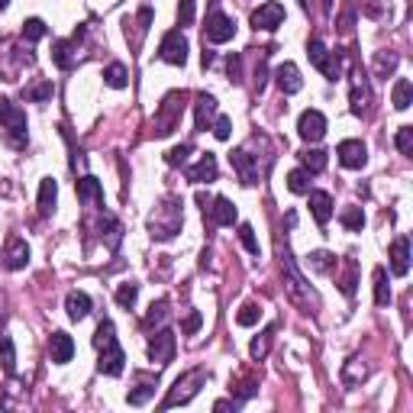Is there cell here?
<instances>
[{
	"label": "cell",
	"instance_id": "obj_62",
	"mask_svg": "<svg viewBox=\"0 0 413 413\" xmlns=\"http://www.w3.org/2000/svg\"><path fill=\"white\" fill-rule=\"evenodd\" d=\"M200 65H204V68L213 65V52H210V49H204V55H200Z\"/></svg>",
	"mask_w": 413,
	"mask_h": 413
},
{
	"label": "cell",
	"instance_id": "obj_26",
	"mask_svg": "<svg viewBox=\"0 0 413 413\" xmlns=\"http://www.w3.org/2000/svg\"><path fill=\"white\" fill-rule=\"evenodd\" d=\"M155 385H159V375H139V378H136V387L126 394V401H130L132 407L149 404L152 394H155Z\"/></svg>",
	"mask_w": 413,
	"mask_h": 413
},
{
	"label": "cell",
	"instance_id": "obj_7",
	"mask_svg": "<svg viewBox=\"0 0 413 413\" xmlns=\"http://www.w3.org/2000/svg\"><path fill=\"white\" fill-rule=\"evenodd\" d=\"M184 100H188L184 91H171V94H165V100H161L159 110H155V136H171V132L178 130L181 113H184Z\"/></svg>",
	"mask_w": 413,
	"mask_h": 413
},
{
	"label": "cell",
	"instance_id": "obj_18",
	"mask_svg": "<svg viewBox=\"0 0 413 413\" xmlns=\"http://www.w3.org/2000/svg\"><path fill=\"white\" fill-rule=\"evenodd\" d=\"M204 220H206L210 226H233V223H236V206H233V200L213 197V200H210V206L204 210Z\"/></svg>",
	"mask_w": 413,
	"mask_h": 413
},
{
	"label": "cell",
	"instance_id": "obj_54",
	"mask_svg": "<svg viewBox=\"0 0 413 413\" xmlns=\"http://www.w3.org/2000/svg\"><path fill=\"white\" fill-rule=\"evenodd\" d=\"M200 323H204V317H200L197 310H191L188 317H184V323H181V333H184V336H194L200 329Z\"/></svg>",
	"mask_w": 413,
	"mask_h": 413
},
{
	"label": "cell",
	"instance_id": "obj_16",
	"mask_svg": "<svg viewBox=\"0 0 413 413\" xmlns=\"http://www.w3.org/2000/svg\"><path fill=\"white\" fill-rule=\"evenodd\" d=\"M281 23H284V7H281V3H274V0L262 3V7L252 13V26L262 29V33H274Z\"/></svg>",
	"mask_w": 413,
	"mask_h": 413
},
{
	"label": "cell",
	"instance_id": "obj_1",
	"mask_svg": "<svg viewBox=\"0 0 413 413\" xmlns=\"http://www.w3.org/2000/svg\"><path fill=\"white\" fill-rule=\"evenodd\" d=\"M265 139H268V136H252L245 146L233 149V155H229L236 175H239V181H243L245 188L258 184V181H262L265 175L272 171V165H274V149H272V146H268V149H262Z\"/></svg>",
	"mask_w": 413,
	"mask_h": 413
},
{
	"label": "cell",
	"instance_id": "obj_39",
	"mask_svg": "<svg viewBox=\"0 0 413 413\" xmlns=\"http://www.w3.org/2000/svg\"><path fill=\"white\" fill-rule=\"evenodd\" d=\"M0 362H3V371L13 375L17 371V349H13V339L7 333H0Z\"/></svg>",
	"mask_w": 413,
	"mask_h": 413
},
{
	"label": "cell",
	"instance_id": "obj_19",
	"mask_svg": "<svg viewBox=\"0 0 413 413\" xmlns=\"http://www.w3.org/2000/svg\"><path fill=\"white\" fill-rule=\"evenodd\" d=\"M274 85L281 87V94H297L304 87V78H301V68L294 62H281L274 68Z\"/></svg>",
	"mask_w": 413,
	"mask_h": 413
},
{
	"label": "cell",
	"instance_id": "obj_23",
	"mask_svg": "<svg viewBox=\"0 0 413 413\" xmlns=\"http://www.w3.org/2000/svg\"><path fill=\"white\" fill-rule=\"evenodd\" d=\"M391 272L397 278H404L410 272V239L407 236H397L394 243H391Z\"/></svg>",
	"mask_w": 413,
	"mask_h": 413
},
{
	"label": "cell",
	"instance_id": "obj_46",
	"mask_svg": "<svg viewBox=\"0 0 413 413\" xmlns=\"http://www.w3.org/2000/svg\"><path fill=\"white\" fill-rule=\"evenodd\" d=\"M46 33H49V29H46V23H42L39 17H33V19L23 23V39H26V42H39Z\"/></svg>",
	"mask_w": 413,
	"mask_h": 413
},
{
	"label": "cell",
	"instance_id": "obj_17",
	"mask_svg": "<svg viewBox=\"0 0 413 413\" xmlns=\"http://www.w3.org/2000/svg\"><path fill=\"white\" fill-rule=\"evenodd\" d=\"M75 191H78V200L85 206L103 210V184L94 178V175H81V178L75 181Z\"/></svg>",
	"mask_w": 413,
	"mask_h": 413
},
{
	"label": "cell",
	"instance_id": "obj_40",
	"mask_svg": "<svg viewBox=\"0 0 413 413\" xmlns=\"http://www.w3.org/2000/svg\"><path fill=\"white\" fill-rule=\"evenodd\" d=\"M310 178H313V175H310L307 168L288 171V191H291V194H307V191H310Z\"/></svg>",
	"mask_w": 413,
	"mask_h": 413
},
{
	"label": "cell",
	"instance_id": "obj_55",
	"mask_svg": "<svg viewBox=\"0 0 413 413\" xmlns=\"http://www.w3.org/2000/svg\"><path fill=\"white\" fill-rule=\"evenodd\" d=\"M226 71H229V81H233V85H239V81H243V58L229 55V58H226Z\"/></svg>",
	"mask_w": 413,
	"mask_h": 413
},
{
	"label": "cell",
	"instance_id": "obj_33",
	"mask_svg": "<svg viewBox=\"0 0 413 413\" xmlns=\"http://www.w3.org/2000/svg\"><path fill=\"white\" fill-rule=\"evenodd\" d=\"M391 103H394L397 110H407L413 103V85L407 78H397L394 81V91H391Z\"/></svg>",
	"mask_w": 413,
	"mask_h": 413
},
{
	"label": "cell",
	"instance_id": "obj_59",
	"mask_svg": "<svg viewBox=\"0 0 413 413\" xmlns=\"http://www.w3.org/2000/svg\"><path fill=\"white\" fill-rule=\"evenodd\" d=\"M385 7H387V0H365V3H362V10H365L368 17H381V13H385Z\"/></svg>",
	"mask_w": 413,
	"mask_h": 413
},
{
	"label": "cell",
	"instance_id": "obj_52",
	"mask_svg": "<svg viewBox=\"0 0 413 413\" xmlns=\"http://www.w3.org/2000/svg\"><path fill=\"white\" fill-rule=\"evenodd\" d=\"M236 394H239V397H236V401H239V404H245L249 397H255V394H258V381H255V378H245L243 385L236 387Z\"/></svg>",
	"mask_w": 413,
	"mask_h": 413
},
{
	"label": "cell",
	"instance_id": "obj_27",
	"mask_svg": "<svg viewBox=\"0 0 413 413\" xmlns=\"http://www.w3.org/2000/svg\"><path fill=\"white\" fill-rule=\"evenodd\" d=\"M397 65H401V55H397V52H391V49H381V52H375L371 71H375V78L387 81V78H391V75L397 71Z\"/></svg>",
	"mask_w": 413,
	"mask_h": 413
},
{
	"label": "cell",
	"instance_id": "obj_22",
	"mask_svg": "<svg viewBox=\"0 0 413 413\" xmlns=\"http://www.w3.org/2000/svg\"><path fill=\"white\" fill-rule=\"evenodd\" d=\"M71 355H75V339L68 336V333H52L49 336V358L55 362V365H65V362H71Z\"/></svg>",
	"mask_w": 413,
	"mask_h": 413
},
{
	"label": "cell",
	"instance_id": "obj_20",
	"mask_svg": "<svg viewBox=\"0 0 413 413\" xmlns=\"http://www.w3.org/2000/svg\"><path fill=\"white\" fill-rule=\"evenodd\" d=\"M26 265H29L26 239L13 236V239L7 243V249H3V268H7V272H19V268H26Z\"/></svg>",
	"mask_w": 413,
	"mask_h": 413
},
{
	"label": "cell",
	"instance_id": "obj_58",
	"mask_svg": "<svg viewBox=\"0 0 413 413\" xmlns=\"http://www.w3.org/2000/svg\"><path fill=\"white\" fill-rule=\"evenodd\" d=\"M265 58H268V52H262L258 65H255V91H262L265 81H268V68H265Z\"/></svg>",
	"mask_w": 413,
	"mask_h": 413
},
{
	"label": "cell",
	"instance_id": "obj_53",
	"mask_svg": "<svg viewBox=\"0 0 413 413\" xmlns=\"http://www.w3.org/2000/svg\"><path fill=\"white\" fill-rule=\"evenodd\" d=\"M346 265H349V272H346V278L339 281V288H342V294H346V297H352V294H355V262L349 258Z\"/></svg>",
	"mask_w": 413,
	"mask_h": 413
},
{
	"label": "cell",
	"instance_id": "obj_32",
	"mask_svg": "<svg viewBox=\"0 0 413 413\" xmlns=\"http://www.w3.org/2000/svg\"><path fill=\"white\" fill-rule=\"evenodd\" d=\"M365 378H368V365H362V358H349L346 368H342V385L355 387V385H362Z\"/></svg>",
	"mask_w": 413,
	"mask_h": 413
},
{
	"label": "cell",
	"instance_id": "obj_28",
	"mask_svg": "<svg viewBox=\"0 0 413 413\" xmlns=\"http://www.w3.org/2000/svg\"><path fill=\"white\" fill-rule=\"evenodd\" d=\"M194 110H197V130H210L216 120V97L213 94H197V103H194Z\"/></svg>",
	"mask_w": 413,
	"mask_h": 413
},
{
	"label": "cell",
	"instance_id": "obj_24",
	"mask_svg": "<svg viewBox=\"0 0 413 413\" xmlns=\"http://www.w3.org/2000/svg\"><path fill=\"white\" fill-rule=\"evenodd\" d=\"M216 175H220V165H216L213 152L200 155L197 165H194V168H188V181H194V184H210V181H216Z\"/></svg>",
	"mask_w": 413,
	"mask_h": 413
},
{
	"label": "cell",
	"instance_id": "obj_30",
	"mask_svg": "<svg viewBox=\"0 0 413 413\" xmlns=\"http://www.w3.org/2000/svg\"><path fill=\"white\" fill-rule=\"evenodd\" d=\"M171 317V304L168 301H152V307H149V313L142 317V326L146 329H155V326H165V319Z\"/></svg>",
	"mask_w": 413,
	"mask_h": 413
},
{
	"label": "cell",
	"instance_id": "obj_6",
	"mask_svg": "<svg viewBox=\"0 0 413 413\" xmlns=\"http://www.w3.org/2000/svg\"><path fill=\"white\" fill-rule=\"evenodd\" d=\"M0 130L7 132V142L13 149H26V142H29L26 113L19 110L13 100H0Z\"/></svg>",
	"mask_w": 413,
	"mask_h": 413
},
{
	"label": "cell",
	"instance_id": "obj_43",
	"mask_svg": "<svg viewBox=\"0 0 413 413\" xmlns=\"http://www.w3.org/2000/svg\"><path fill=\"white\" fill-rule=\"evenodd\" d=\"M258 319H262V307H258L255 301L243 304V307H239V313H236V323H239V326H255Z\"/></svg>",
	"mask_w": 413,
	"mask_h": 413
},
{
	"label": "cell",
	"instance_id": "obj_44",
	"mask_svg": "<svg viewBox=\"0 0 413 413\" xmlns=\"http://www.w3.org/2000/svg\"><path fill=\"white\" fill-rule=\"evenodd\" d=\"M191 152H194V146H191V142H181V146H175V149L165 155V161H168L171 168H178V165H188Z\"/></svg>",
	"mask_w": 413,
	"mask_h": 413
},
{
	"label": "cell",
	"instance_id": "obj_4",
	"mask_svg": "<svg viewBox=\"0 0 413 413\" xmlns=\"http://www.w3.org/2000/svg\"><path fill=\"white\" fill-rule=\"evenodd\" d=\"M94 349L100 352L97 371L107 378H120L123 368H126V352H123V346L116 342V329H113L110 319H100V326H97V333H94Z\"/></svg>",
	"mask_w": 413,
	"mask_h": 413
},
{
	"label": "cell",
	"instance_id": "obj_49",
	"mask_svg": "<svg viewBox=\"0 0 413 413\" xmlns=\"http://www.w3.org/2000/svg\"><path fill=\"white\" fill-rule=\"evenodd\" d=\"M149 23H152V10L142 7L139 10V19H136V39H132V46H139L142 39H146V33H149Z\"/></svg>",
	"mask_w": 413,
	"mask_h": 413
},
{
	"label": "cell",
	"instance_id": "obj_15",
	"mask_svg": "<svg viewBox=\"0 0 413 413\" xmlns=\"http://www.w3.org/2000/svg\"><path fill=\"white\" fill-rule=\"evenodd\" d=\"M297 132H301L304 142H319L326 136V116L319 110H304L301 120H297Z\"/></svg>",
	"mask_w": 413,
	"mask_h": 413
},
{
	"label": "cell",
	"instance_id": "obj_50",
	"mask_svg": "<svg viewBox=\"0 0 413 413\" xmlns=\"http://www.w3.org/2000/svg\"><path fill=\"white\" fill-rule=\"evenodd\" d=\"M52 94H55V85H52V81H42V85H36V87H29V91H26V97H29V100H36V103L49 100Z\"/></svg>",
	"mask_w": 413,
	"mask_h": 413
},
{
	"label": "cell",
	"instance_id": "obj_48",
	"mask_svg": "<svg viewBox=\"0 0 413 413\" xmlns=\"http://www.w3.org/2000/svg\"><path fill=\"white\" fill-rule=\"evenodd\" d=\"M394 146L401 149V155H413V126H401L397 130Z\"/></svg>",
	"mask_w": 413,
	"mask_h": 413
},
{
	"label": "cell",
	"instance_id": "obj_8",
	"mask_svg": "<svg viewBox=\"0 0 413 413\" xmlns=\"http://www.w3.org/2000/svg\"><path fill=\"white\" fill-rule=\"evenodd\" d=\"M307 55H310V62H313V68H319V71H323L329 81H339V75H342V65H339L336 52H329L326 42H323L319 36H313L307 42Z\"/></svg>",
	"mask_w": 413,
	"mask_h": 413
},
{
	"label": "cell",
	"instance_id": "obj_41",
	"mask_svg": "<svg viewBox=\"0 0 413 413\" xmlns=\"http://www.w3.org/2000/svg\"><path fill=\"white\" fill-rule=\"evenodd\" d=\"M136 297H139V284H136V281H126V284L116 288V304H120L123 310L136 307Z\"/></svg>",
	"mask_w": 413,
	"mask_h": 413
},
{
	"label": "cell",
	"instance_id": "obj_60",
	"mask_svg": "<svg viewBox=\"0 0 413 413\" xmlns=\"http://www.w3.org/2000/svg\"><path fill=\"white\" fill-rule=\"evenodd\" d=\"M229 407H233V410H239L243 404H239V401H216L213 410H229Z\"/></svg>",
	"mask_w": 413,
	"mask_h": 413
},
{
	"label": "cell",
	"instance_id": "obj_42",
	"mask_svg": "<svg viewBox=\"0 0 413 413\" xmlns=\"http://www.w3.org/2000/svg\"><path fill=\"white\" fill-rule=\"evenodd\" d=\"M339 33L342 36H352V29H355V0H346L342 3V13H339Z\"/></svg>",
	"mask_w": 413,
	"mask_h": 413
},
{
	"label": "cell",
	"instance_id": "obj_21",
	"mask_svg": "<svg viewBox=\"0 0 413 413\" xmlns=\"http://www.w3.org/2000/svg\"><path fill=\"white\" fill-rule=\"evenodd\" d=\"M97 229H100V239H103V245L110 249V252H116L120 249V243H123V226H120V220L113 213H107V210H100V220H97Z\"/></svg>",
	"mask_w": 413,
	"mask_h": 413
},
{
	"label": "cell",
	"instance_id": "obj_25",
	"mask_svg": "<svg viewBox=\"0 0 413 413\" xmlns=\"http://www.w3.org/2000/svg\"><path fill=\"white\" fill-rule=\"evenodd\" d=\"M310 197V213H313V220H317L319 226H326L329 220H333V197H329L326 191H307Z\"/></svg>",
	"mask_w": 413,
	"mask_h": 413
},
{
	"label": "cell",
	"instance_id": "obj_61",
	"mask_svg": "<svg viewBox=\"0 0 413 413\" xmlns=\"http://www.w3.org/2000/svg\"><path fill=\"white\" fill-rule=\"evenodd\" d=\"M210 194H206V191H197V204H200V210H206V206H210Z\"/></svg>",
	"mask_w": 413,
	"mask_h": 413
},
{
	"label": "cell",
	"instance_id": "obj_47",
	"mask_svg": "<svg viewBox=\"0 0 413 413\" xmlns=\"http://www.w3.org/2000/svg\"><path fill=\"white\" fill-rule=\"evenodd\" d=\"M210 130H213V136L220 142H226L229 136H233V120H229V116H223V113H216V120H213V126H210Z\"/></svg>",
	"mask_w": 413,
	"mask_h": 413
},
{
	"label": "cell",
	"instance_id": "obj_9",
	"mask_svg": "<svg viewBox=\"0 0 413 413\" xmlns=\"http://www.w3.org/2000/svg\"><path fill=\"white\" fill-rule=\"evenodd\" d=\"M85 36H87V26H81L71 39H58L55 46H52V62H55L58 68H65V71L68 68H75L78 62L85 58L81 55V39Z\"/></svg>",
	"mask_w": 413,
	"mask_h": 413
},
{
	"label": "cell",
	"instance_id": "obj_29",
	"mask_svg": "<svg viewBox=\"0 0 413 413\" xmlns=\"http://www.w3.org/2000/svg\"><path fill=\"white\" fill-rule=\"evenodd\" d=\"M65 310H68V317L78 323V319H85L87 313H91V297H87L85 291H71L65 297Z\"/></svg>",
	"mask_w": 413,
	"mask_h": 413
},
{
	"label": "cell",
	"instance_id": "obj_36",
	"mask_svg": "<svg viewBox=\"0 0 413 413\" xmlns=\"http://www.w3.org/2000/svg\"><path fill=\"white\" fill-rule=\"evenodd\" d=\"M103 81L120 91V87L130 85V71H126V65H120V62H110V65L103 68Z\"/></svg>",
	"mask_w": 413,
	"mask_h": 413
},
{
	"label": "cell",
	"instance_id": "obj_35",
	"mask_svg": "<svg viewBox=\"0 0 413 413\" xmlns=\"http://www.w3.org/2000/svg\"><path fill=\"white\" fill-rule=\"evenodd\" d=\"M301 168H307L310 175H319V171H326V152H323V149H307V152H301Z\"/></svg>",
	"mask_w": 413,
	"mask_h": 413
},
{
	"label": "cell",
	"instance_id": "obj_12",
	"mask_svg": "<svg viewBox=\"0 0 413 413\" xmlns=\"http://www.w3.org/2000/svg\"><path fill=\"white\" fill-rule=\"evenodd\" d=\"M349 103H352V113H355V116H365L368 103H371V87H368V78H365V71H358V68L349 75Z\"/></svg>",
	"mask_w": 413,
	"mask_h": 413
},
{
	"label": "cell",
	"instance_id": "obj_57",
	"mask_svg": "<svg viewBox=\"0 0 413 413\" xmlns=\"http://www.w3.org/2000/svg\"><path fill=\"white\" fill-rule=\"evenodd\" d=\"M304 7L319 13V17H329L333 13V0H304Z\"/></svg>",
	"mask_w": 413,
	"mask_h": 413
},
{
	"label": "cell",
	"instance_id": "obj_11",
	"mask_svg": "<svg viewBox=\"0 0 413 413\" xmlns=\"http://www.w3.org/2000/svg\"><path fill=\"white\" fill-rule=\"evenodd\" d=\"M159 55H161V62H168V65H184V62H188V39H184L181 29H171V33L161 36Z\"/></svg>",
	"mask_w": 413,
	"mask_h": 413
},
{
	"label": "cell",
	"instance_id": "obj_63",
	"mask_svg": "<svg viewBox=\"0 0 413 413\" xmlns=\"http://www.w3.org/2000/svg\"><path fill=\"white\" fill-rule=\"evenodd\" d=\"M7 3H10V0H0V10H3V7H7Z\"/></svg>",
	"mask_w": 413,
	"mask_h": 413
},
{
	"label": "cell",
	"instance_id": "obj_45",
	"mask_svg": "<svg viewBox=\"0 0 413 413\" xmlns=\"http://www.w3.org/2000/svg\"><path fill=\"white\" fill-rule=\"evenodd\" d=\"M339 220H342V226H346V229H355V233L365 226V213H362V206H346Z\"/></svg>",
	"mask_w": 413,
	"mask_h": 413
},
{
	"label": "cell",
	"instance_id": "obj_13",
	"mask_svg": "<svg viewBox=\"0 0 413 413\" xmlns=\"http://www.w3.org/2000/svg\"><path fill=\"white\" fill-rule=\"evenodd\" d=\"M171 358H175V333L161 326L159 333L149 339V362L161 368V365H168Z\"/></svg>",
	"mask_w": 413,
	"mask_h": 413
},
{
	"label": "cell",
	"instance_id": "obj_5",
	"mask_svg": "<svg viewBox=\"0 0 413 413\" xmlns=\"http://www.w3.org/2000/svg\"><path fill=\"white\" fill-rule=\"evenodd\" d=\"M204 385H206V368H191V371H184V375L168 387V394H165V401H161V410L191 404V401L200 394V387Z\"/></svg>",
	"mask_w": 413,
	"mask_h": 413
},
{
	"label": "cell",
	"instance_id": "obj_37",
	"mask_svg": "<svg viewBox=\"0 0 413 413\" xmlns=\"http://www.w3.org/2000/svg\"><path fill=\"white\" fill-rule=\"evenodd\" d=\"M375 304L378 307H387V304H391V284H387L385 265H378L375 268Z\"/></svg>",
	"mask_w": 413,
	"mask_h": 413
},
{
	"label": "cell",
	"instance_id": "obj_38",
	"mask_svg": "<svg viewBox=\"0 0 413 413\" xmlns=\"http://www.w3.org/2000/svg\"><path fill=\"white\" fill-rule=\"evenodd\" d=\"M274 333H278V326H268V329L262 333V336H255V339H252V346H249V352H252L255 362H262V358L268 355V349H272Z\"/></svg>",
	"mask_w": 413,
	"mask_h": 413
},
{
	"label": "cell",
	"instance_id": "obj_31",
	"mask_svg": "<svg viewBox=\"0 0 413 413\" xmlns=\"http://www.w3.org/2000/svg\"><path fill=\"white\" fill-rule=\"evenodd\" d=\"M55 200H58V184L52 178H42V184H39V213L49 216L55 210Z\"/></svg>",
	"mask_w": 413,
	"mask_h": 413
},
{
	"label": "cell",
	"instance_id": "obj_14",
	"mask_svg": "<svg viewBox=\"0 0 413 413\" xmlns=\"http://www.w3.org/2000/svg\"><path fill=\"white\" fill-rule=\"evenodd\" d=\"M336 155H339V165H342V168L355 171V168H365L368 165V149H365V142L362 139H342Z\"/></svg>",
	"mask_w": 413,
	"mask_h": 413
},
{
	"label": "cell",
	"instance_id": "obj_51",
	"mask_svg": "<svg viewBox=\"0 0 413 413\" xmlns=\"http://www.w3.org/2000/svg\"><path fill=\"white\" fill-rule=\"evenodd\" d=\"M239 239H243V245L249 249V255H258V239H255V229L249 223L239 226Z\"/></svg>",
	"mask_w": 413,
	"mask_h": 413
},
{
	"label": "cell",
	"instance_id": "obj_2",
	"mask_svg": "<svg viewBox=\"0 0 413 413\" xmlns=\"http://www.w3.org/2000/svg\"><path fill=\"white\" fill-rule=\"evenodd\" d=\"M278 258H281V278H284V288H288V297H291L304 313H313V310L319 307V301H317V294L310 291V284L304 281V274H301V268H297V262H294L288 243H278Z\"/></svg>",
	"mask_w": 413,
	"mask_h": 413
},
{
	"label": "cell",
	"instance_id": "obj_3",
	"mask_svg": "<svg viewBox=\"0 0 413 413\" xmlns=\"http://www.w3.org/2000/svg\"><path fill=\"white\" fill-rule=\"evenodd\" d=\"M149 236L155 239V243H168V239H175V236L181 233V226H184V204H181V197H175V194H168V197H161L159 206L152 210L149 216Z\"/></svg>",
	"mask_w": 413,
	"mask_h": 413
},
{
	"label": "cell",
	"instance_id": "obj_34",
	"mask_svg": "<svg viewBox=\"0 0 413 413\" xmlns=\"http://www.w3.org/2000/svg\"><path fill=\"white\" fill-rule=\"evenodd\" d=\"M336 255L326 252V249H317V252H310V268L317 274H329V272H336Z\"/></svg>",
	"mask_w": 413,
	"mask_h": 413
},
{
	"label": "cell",
	"instance_id": "obj_56",
	"mask_svg": "<svg viewBox=\"0 0 413 413\" xmlns=\"http://www.w3.org/2000/svg\"><path fill=\"white\" fill-rule=\"evenodd\" d=\"M178 23H181V26H191V23H194V0H181Z\"/></svg>",
	"mask_w": 413,
	"mask_h": 413
},
{
	"label": "cell",
	"instance_id": "obj_10",
	"mask_svg": "<svg viewBox=\"0 0 413 413\" xmlns=\"http://www.w3.org/2000/svg\"><path fill=\"white\" fill-rule=\"evenodd\" d=\"M233 36H236V19L226 17V13H220V10H213V13L206 17L204 42H210V46H223V42H229Z\"/></svg>",
	"mask_w": 413,
	"mask_h": 413
}]
</instances>
